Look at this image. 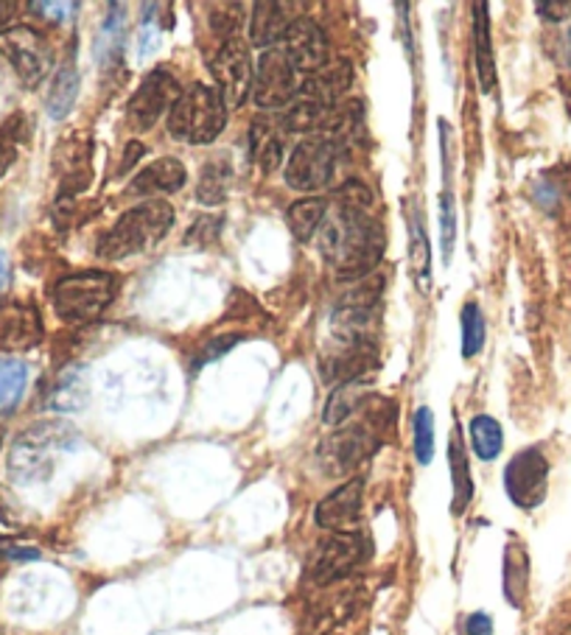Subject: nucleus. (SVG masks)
<instances>
[{"instance_id":"1","label":"nucleus","mask_w":571,"mask_h":635,"mask_svg":"<svg viewBox=\"0 0 571 635\" xmlns=\"http://www.w3.org/2000/svg\"><path fill=\"white\" fill-rule=\"evenodd\" d=\"M320 252L336 275L361 280L384 255V230L370 211L336 205L320 227Z\"/></svg>"},{"instance_id":"2","label":"nucleus","mask_w":571,"mask_h":635,"mask_svg":"<svg viewBox=\"0 0 571 635\" xmlns=\"http://www.w3.org/2000/svg\"><path fill=\"white\" fill-rule=\"evenodd\" d=\"M174 225V207L163 200H148L143 205L132 207L118 218L112 230L102 238L98 255L107 261H121V257L141 255L152 250L168 236Z\"/></svg>"},{"instance_id":"3","label":"nucleus","mask_w":571,"mask_h":635,"mask_svg":"<svg viewBox=\"0 0 571 635\" xmlns=\"http://www.w3.org/2000/svg\"><path fill=\"white\" fill-rule=\"evenodd\" d=\"M76 440V429L62 420H46V423L32 426L14 440L12 451H9V474L23 484L48 479L57 465V454L71 448Z\"/></svg>"},{"instance_id":"4","label":"nucleus","mask_w":571,"mask_h":635,"mask_svg":"<svg viewBox=\"0 0 571 635\" xmlns=\"http://www.w3.org/2000/svg\"><path fill=\"white\" fill-rule=\"evenodd\" d=\"M225 123L227 104L222 93L207 84H191L168 112V135L193 146H205L225 132Z\"/></svg>"},{"instance_id":"5","label":"nucleus","mask_w":571,"mask_h":635,"mask_svg":"<svg viewBox=\"0 0 571 635\" xmlns=\"http://www.w3.org/2000/svg\"><path fill=\"white\" fill-rule=\"evenodd\" d=\"M116 277L109 272H79V275L62 277L53 289V309L59 320L71 325L93 322L107 311V305L116 297Z\"/></svg>"},{"instance_id":"6","label":"nucleus","mask_w":571,"mask_h":635,"mask_svg":"<svg viewBox=\"0 0 571 635\" xmlns=\"http://www.w3.org/2000/svg\"><path fill=\"white\" fill-rule=\"evenodd\" d=\"M379 448V434L367 423L340 426L331 436H325L317 451L322 470L331 476H345L354 468H359L367 456L376 454Z\"/></svg>"},{"instance_id":"7","label":"nucleus","mask_w":571,"mask_h":635,"mask_svg":"<svg viewBox=\"0 0 571 635\" xmlns=\"http://www.w3.org/2000/svg\"><path fill=\"white\" fill-rule=\"evenodd\" d=\"M292 59L283 53V48H270L258 59L255 76H252V101L261 109H277L283 104H292L300 93V79Z\"/></svg>"},{"instance_id":"8","label":"nucleus","mask_w":571,"mask_h":635,"mask_svg":"<svg viewBox=\"0 0 571 635\" xmlns=\"http://www.w3.org/2000/svg\"><path fill=\"white\" fill-rule=\"evenodd\" d=\"M336 168V146L328 137L300 141L286 163V182L297 191H320L331 182Z\"/></svg>"},{"instance_id":"9","label":"nucleus","mask_w":571,"mask_h":635,"mask_svg":"<svg viewBox=\"0 0 571 635\" xmlns=\"http://www.w3.org/2000/svg\"><path fill=\"white\" fill-rule=\"evenodd\" d=\"M367 543L365 538L354 532H331L311 554L309 574L317 585L336 583V579L347 577L356 565L365 560Z\"/></svg>"},{"instance_id":"10","label":"nucleus","mask_w":571,"mask_h":635,"mask_svg":"<svg viewBox=\"0 0 571 635\" xmlns=\"http://www.w3.org/2000/svg\"><path fill=\"white\" fill-rule=\"evenodd\" d=\"M0 51L7 53L26 87H37L51 68V46L28 26L0 32Z\"/></svg>"},{"instance_id":"11","label":"nucleus","mask_w":571,"mask_h":635,"mask_svg":"<svg viewBox=\"0 0 571 635\" xmlns=\"http://www.w3.org/2000/svg\"><path fill=\"white\" fill-rule=\"evenodd\" d=\"M211 71L216 79V91L222 93L227 107H241L247 96H252V62L250 51L241 39H227L222 43L216 57L211 59Z\"/></svg>"},{"instance_id":"12","label":"nucleus","mask_w":571,"mask_h":635,"mask_svg":"<svg viewBox=\"0 0 571 635\" xmlns=\"http://www.w3.org/2000/svg\"><path fill=\"white\" fill-rule=\"evenodd\" d=\"M180 98V84L168 71H152L141 82L132 101L127 109V123L135 132H146L160 121L166 109L174 107V101Z\"/></svg>"},{"instance_id":"13","label":"nucleus","mask_w":571,"mask_h":635,"mask_svg":"<svg viewBox=\"0 0 571 635\" xmlns=\"http://www.w3.org/2000/svg\"><path fill=\"white\" fill-rule=\"evenodd\" d=\"M546 481H549V463L538 448H526L510 459L504 470V488L510 501L521 510H535L546 499Z\"/></svg>"},{"instance_id":"14","label":"nucleus","mask_w":571,"mask_h":635,"mask_svg":"<svg viewBox=\"0 0 571 635\" xmlns=\"http://www.w3.org/2000/svg\"><path fill=\"white\" fill-rule=\"evenodd\" d=\"M361 504H365V481L350 479L317 504L314 518L322 529L331 532H354L361 518Z\"/></svg>"},{"instance_id":"15","label":"nucleus","mask_w":571,"mask_h":635,"mask_svg":"<svg viewBox=\"0 0 571 635\" xmlns=\"http://www.w3.org/2000/svg\"><path fill=\"white\" fill-rule=\"evenodd\" d=\"M283 53L292 59L297 71L317 73L328 64V39L325 32L314 20L297 17L283 37Z\"/></svg>"},{"instance_id":"16","label":"nucleus","mask_w":571,"mask_h":635,"mask_svg":"<svg viewBox=\"0 0 571 635\" xmlns=\"http://www.w3.org/2000/svg\"><path fill=\"white\" fill-rule=\"evenodd\" d=\"M43 339V316L32 302L0 305V350H32Z\"/></svg>"},{"instance_id":"17","label":"nucleus","mask_w":571,"mask_h":635,"mask_svg":"<svg viewBox=\"0 0 571 635\" xmlns=\"http://www.w3.org/2000/svg\"><path fill=\"white\" fill-rule=\"evenodd\" d=\"M354 82V68L345 62V59H336V62L325 64L317 73H311L306 82L300 84V98H309V101L322 104V107L334 109L340 104V98L345 96V91Z\"/></svg>"},{"instance_id":"18","label":"nucleus","mask_w":571,"mask_h":635,"mask_svg":"<svg viewBox=\"0 0 571 635\" xmlns=\"http://www.w3.org/2000/svg\"><path fill=\"white\" fill-rule=\"evenodd\" d=\"M186 166H182L177 157H160L152 166H146L143 171H138V177L129 182L127 193L129 196H155V193H174L186 185Z\"/></svg>"},{"instance_id":"19","label":"nucleus","mask_w":571,"mask_h":635,"mask_svg":"<svg viewBox=\"0 0 571 635\" xmlns=\"http://www.w3.org/2000/svg\"><path fill=\"white\" fill-rule=\"evenodd\" d=\"M292 7L286 3H255L252 7V17H250V43L258 48L275 46L277 39L286 37L289 26L295 23L292 20Z\"/></svg>"},{"instance_id":"20","label":"nucleus","mask_w":571,"mask_h":635,"mask_svg":"<svg viewBox=\"0 0 571 635\" xmlns=\"http://www.w3.org/2000/svg\"><path fill=\"white\" fill-rule=\"evenodd\" d=\"M87 395H91L87 370L82 364H73L59 372L57 384L48 392V406L57 411H79L87 404Z\"/></svg>"},{"instance_id":"21","label":"nucleus","mask_w":571,"mask_h":635,"mask_svg":"<svg viewBox=\"0 0 571 635\" xmlns=\"http://www.w3.org/2000/svg\"><path fill=\"white\" fill-rule=\"evenodd\" d=\"M367 400H370L367 381H345V384H340L331 392L325 411H322V420H325L328 426H345Z\"/></svg>"},{"instance_id":"22","label":"nucleus","mask_w":571,"mask_h":635,"mask_svg":"<svg viewBox=\"0 0 571 635\" xmlns=\"http://www.w3.org/2000/svg\"><path fill=\"white\" fill-rule=\"evenodd\" d=\"M474 14V43H476V68H479L481 91H493L496 71H493V51H490V23H488V7L476 3Z\"/></svg>"},{"instance_id":"23","label":"nucleus","mask_w":571,"mask_h":635,"mask_svg":"<svg viewBox=\"0 0 571 635\" xmlns=\"http://www.w3.org/2000/svg\"><path fill=\"white\" fill-rule=\"evenodd\" d=\"M328 202L309 196V200H297L295 205L286 213V221H289V230L297 241H309L314 238V232L320 230L322 221H325Z\"/></svg>"},{"instance_id":"24","label":"nucleus","mask_w":571,"mask_h":635,"mask_svg":"<svg viewBox=\"0 0 571 635\" xmlns=\"http://www.w3.org/2000/svg\"><path fill=\"white\" fill-rule=\"evenodd\" d=\"M76 96H79L76 64L64 62L62 68H59L57 79H53L51 93H48V112H51V118L62 121V118L73 109V104H76Z\"/></svg>"},{"instance_id":"25","label":"nucleus","mask_w":571,"mask_h":635,"mask_svg":"<svg viewBox=\"0 0 571 635\" xmlns=\"http://www.w3.org/2000/svg\"><path fill=\"white\" fill-rule=\"evenodd\" d=\"M233 168L227 160H211L202 168L200 188H197V200L202 205H222L227 200V191H230Z\"/></svg>"},{"instance_id":"26","label":"nucleus","mask_w":571,"mask_h":635,"mask_svg":"<svg viewBox=\"0 0 571 635\" xmlns=\"http://www.w3.org/2000/svg\"><path fill=\"white\" fill-rule=\"evenodd\" d=\"M334 109H328L322 107V104L297 96L295 101H292V107L286 109L283 129H289V132H317V129H325L328 118H331Z\"/></svg>"},{"instance_id":"27","label":"nucleus","mask_w":571,"mask_h":635,"mask_svg":"<svg viewBox=\"0 0 571 635\" xmlns=\"http://www.w3.org/2000/svg\"><path fill=\"white\" fill-rule=\"evenodd\" d=\"M28 384V367L17 359H0V415L20 404Z\"/></svg>"},{"instance_id":"28","label":"nucleus","mask_w":571,"mask_h":635,"mask_svg":"<svg viewBox=\"0 0 571 635\" xmlns=\"http://www.w3.org/2000/svg\"><path fill=\"white\" fill-rule=\"evenodd\" d=\"M471 443L479 459H496L501 454V445H504V434H501V426L496 423L488 415H476L471 420Z\"/></svg>"},{"instance_id":"29","label":"nucleus","mask_w":571,"mask_h":635,"mask_svg":"<svg viewBox=\"0 0 571 635\" xmlns=\"http://www.w3.org/2000/svg\"><path fill=\"white\" fill-rule=\"evenodd\" d=\"M451 459V474H454V513L465 507L471 501V474H468V456H465L463 445H460V436L454 434L449 448Z\"/></svg>"},{"instance_id":"30","label":"nucleus","mask_w":571,"mask_h":635,"mask_svg":"<svg viewBox=\"0 0 571 635\" xmlns=\"http://www.w3.org/2000/svg\"><path fill=\"white\" fill-rule=\"evenodd\" d=\"M485 336H488V327H485V316L476 302H468L463 309V356L465 359H474L476 354L485 345Z\"/></svg>"},{"instance_id":"31","label":"nucleus","mask_w":571,"mask_h":635,"mask_svg":"<svg viewBox=\"0 0 571 635\" xmlns=\"http://www.w3.org/2000/svg\"><path fill=\"white\" fill-rule=\"evenodd\" d=\"M435 456V415L429 406L415 411V459L420 465H429Z\"/></svg>"},{"instance_id":"32","label":"nucleus","mask_w":571,"mask_h":635,"mask_svg":"<svg viewBox=\"0 0 571 635\" xmlns=\"http://www.w3.org/2000/svg\"><path fill=\"white\" fill-rule=\"evenodd\" d=\"M211 28L213 34L225 39H236L238 26H241V20H245V7H238V3H222V7H211Z\"/></svg>"},{"instance_id":"33","label":"nucleus","mask_w":571,"mask_h":635,"mask_svg":"<svg viewBox=\"0 0 571 635\" xmlns=\"http://www.w3.org/2000/svg\"><path fill=\"white\" fill-rule=\"evenodd\" d=\"M440 241H443V257L445 264H449V257L456 244V207L451 188H445L443 196H440Z\"/></svg>"},{"instance_id":"34","label":"nucleus","mask_w":571,"mask_h":635,"mask_svg":"<svg viewBox=\"0 0 571 635\" xmlns=\"http://www.w3.org/2000/svg\"><path fill=\"white\" fill-rule=\"evenodd\" d=\"M526 585V558L524 552L519 554V563H515V549H508V579H504V590H508V599L513 604H521V594H524Z\"/></svg>"},{"instance_id":"35","label":"nucleus","mask_w":571,"mask_h":635,"mask_svg":"<svg viewBox=\"0 0 571 635\" xmlns=\"http://www.w3.org/2000/svg\"><path fill=\"white\" fill-rule=\"evenodd\" d=\"M336 205H350L361 207V211H370L372 207L370 188H365L361 182H347V185L340 188V193H336Z\"/></svg>"},{"instance_id":"36","label":"nucleus","mask_w":571,"mask_h":635,"mask_svg":"<svg viewBox=\"0 0 571 635\" xmlns=\"http://www.w3.org/2000/svg\"><path fill=\"white\" fill-rule=\"evenodd\" d=\"M218 230H222V218H216V216H202L197 225L188 230V244H200V247H205V244H211V241H216L218 238Z\"/></svg>"},{"instance_id":"37","label":"nucleus","mask_w":571,"mask_h":635,"mask_svg":"<svg viewBox=\"0 0 571 635\" xmlns=\"http://www.w3.org/2000/svg\"><path fill=\"white\" fill-rule=\"evenodd\" d=\"M20 532V515L14 507L12 495L0 488V535H14Z\"/></svg>"},{"instance_id":"38","label":"nucleus","mask_w":571,"mask_h":635,"mask_svg":"<svg viewBox=\"0 0 571 635\" xmlns=\"http://www.w3.org/2000/svg\"><path fill=\"white\" fill-rule=\"evenodd\" d=\"M79 3H32V12H39L46 20L53 23H62V20L71 17V12H76Z\"/></svg>"},{"instance_id":"39","label":"nucleus","mask_w":571,"mask_h":635,"mask_svg":"<svg viewBox=\"0 0 571 635\" xmlns=\"http://www.w3.org/2000/svg\"><path fill=\"white\" fill-rule=\"evenodd\" d=\"M238 342V336H222L218 342H211V345L205 347V354L200 356V361L193 367H202V364H207V361H213L216 356H225L227 354V347H233Z\"/></svg>"},{"instance_id":"40","label":"nucleus","mask_w":571,"mask_h":635,"mask_svg":"<svg viewBox=\"0 0 571 635\" xmlns=\"http://www.w3.org/2000/svg\"><path fill=\"white\" fill-rule=\"evenodd\" d=\"M465 630H468V635H490L493 622H490V616H485V613H474V616H468V622H465Z\"/></svg>"},{"instance_id":"41","label":"nucleus","mask_w":571,"mask_h":635,"mask_svg":"<svg viewBox=\"0 0 571 635\" xmlns=\"http://www.w3.org/2000/svg\"><path fill=\"white\" fill-rule=\"evenodd\" d=\"M538 12L544 14L546 20H563L569 17L571 3H538Z\"/></svg>"},{"instance_id":"42","label":"nucleus","mask_w":571,"mask_h":635,"mask_svg":"<svg viewBox=\"0 0 571 635\" xmlns=\"http://www.w3.org/2000/svg\"><path fill=\"white\" fill-rule=\"evenodd\" d=\"M143 155V146L141 143H129L127 146V152H123V160H121V171H127V168H132L135 166V160L138 157Z\"/></svg>"},{"instance_id":"43","label":"nucleus","mask_w":571,"mask_h":635,"mask_svg":"<svg viewBox=\"0 0 571 635\" xmlns=\"http://www.w3.org/2000/svg\"><path fill=\"white\" fill-rule=\"evenodd\" d=\"M12 160H14V148L0 146V177H3V171H7L9 166H12Z\"/></svg>"},{"instance_id":"44","label":"nucleus","mask_w":571,"mask_h":635,"mask_svg":"<svg viewBox=\"0 0 571 635\" xmlns=\"http://www.w3.org/2000/svg\"><path fill=\"white\" fill-rule=\"evenodd\" d=\"M7 283H9V261L7 255L0 252V291L7 289Z\"/></svg>"},{"instance_id":"45","label":"nucleus","mask_w":571,"mask_h":635,"mask_svg":"<svg viewBox=\"0 0 571 635\" xmlns=\"http://www.w3.org/2000/svg\"><path fill=\"white\" fill-rule=\"evenodd\" d=\"M12 12H14V3H0V26L12 17Z\"/></svg>"},{"instance_id":"46","label":"nucleus","mask_w":571,"mask_h":635,"mask_svg":"<svg viewBox=\"0 0 571 635\" xmlns=\"http://www.w3.org/2000/svg\"><path fill=\"white\" fill-rule=\"evenodd\" d=\"M566 59H569V64H571V28H569V34H566Z\"/></svg>"},{"instance_id":"47","label":"nucleus","mask_w":571,"mask_h":635,"mask_svg":"<svg viewBox=\"0 0 571 635\" xmlns=\"http://www.w3.org/2000/svg\"><path fill=\"white\" fill-rule=\"evenodd\" d=\"M0 445H3V429H0Z\"/></svg>"}]
</instances>
